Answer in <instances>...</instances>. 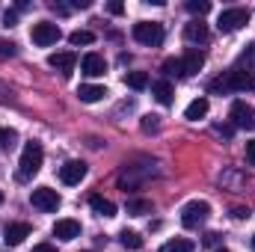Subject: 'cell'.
Wrapping results in <instances>:
<instances>
[{"instance_id":"obj_1","label":"cell","mask_w":255,"mask_h":252,"mask_svg":"<svg viewBox=\"0 0 255 252\" xmlns=\"http://www.w3.org/2000/svg\"><path fill=\"white\" fill-rule=\"evenodd\" d=\"M247 89H255V74L244 68H232L211 83V92H247Z\"/></svg>"},{"instance_id":"obj_2","label":"cell","mask_w":255,"mask_h":252,"mask_svg":"<svg viewBox=\"0 0 255 252\" xmlns=\"http://www.w3.org/2000/svg\"><path fill=\"white\" fill-rule=\"evenodd\" d=\"M42 160H45V148H42V142H27L24 145V151H21V160H18V178L21 181H27V178H33L39 169H42Z\"/></svg>"},{"instance_id":"obj_3","label":"cell","mask_w":255,"mask_h":252,"mask_svg":"<svg viewBox=\"0 0 255 252\" xmlns=\"http://www.w3.org/2000/svg\"><path fill=\"white\" fill-rule=\"evenodd\" d=\"M250 18H253V12L244 9V6L223 9L220 18H217V30H220V33H235V30H241L244 24H250Z\"/></svg>"},{"instance_id":"obj_4","label":"cell","mask_w":255,"mask_h":252,"mask_svg":"<svg viewBox=\"0 0 255 252\" xmlns=\"http://www.w3.org/2000/svg\"><path fill=\"white\" fill-rule=\"evenodd\" d=\"M208 217H211V205L202 202V199H193L181 208V226L184 229H199Z\"/></svg>"},{"instance_id":"obj_5","label":"cell","mask_w":255,"mask_h":252,"mask_svg":"<svg viewBox=\"0 0 255 252\" xmlns=\"http://www.w3.org/2000/svg\"><path fill=\"white\" fill-rule=\"evenodd\" d=\"M133 39L139 45L157 48L163 42V24H157V21H139V24H133Z\"/></svg>"},{"instance_id":"obj_6","label":"cell","mask_w":255,"mask_h":252,"mask_svg":"<svg viewBox=\"0 0 255 252\" xmlns=\"http://www.w3.org/2000/svg\"><path fill=\"white\" fill-rule=\"evenodd\" d=\"M60 36H63L60 27L51 24V21H39V24H33V30H30V39H33L39 48H51V45H57Z\"/></svg>"},{"instance_id":"obj_7","label":"cell","mask_w":255,"mask_h":252,"mask_svg":"<svg viewBox=\"0 0 255 252\" xmlns=\"http://www.w3.org/2000/svg\"><path fill=\"white\" fill-rule=\"evenodd\" d=\"M30 202H33V208H39V211H57L60 208V193L57 190H51V187H36L33 193H30Z\"/></svg>"},{"instance_id":"obj_8","label":"cell","mask_w":255,"mask_h":252,"mask_svg":"<svg viewBox=\"0 0 255 252\" xmlns=\"http://www.w3.org/2000/svg\"><path fill=\"white\" fill-rule=\"evenodd\" d=\"M229 119H232V125L235 127H255L253 104H247V101H235L232 110H229Z\"/></svg>"},{"instance_id":"obj_9","label":"cell","mask_w":255,"mask_h":252,"mask_svg":"<svg viewBox=\"0 0 255 252\" xmlns=\"http://www.w3.org/2000/svg\"><path fill=\"white\" fill-rule=\"evenodd\" d=\"M83 178H86V163L83 160H68L65 166H60V181L68 184V187L80 184Z\"/></svg>"},{"instance_id":"obj_10","label":"cell","mask_w":255,"mask_h":252,"mask_svg":"<svg viewBox=\"0 0 255 252\" xmlns=\"http://www.w3.org/2000/svg\"><path fill=\"white\" fill-rule=\"evenodd\" d=\"M74 63H77V54H74V51H57V54H51V57H48V65H51V68H57V71H63L65 77L71 74Z\"/></svg>"},{"instance_id":"obj_11","label":"cell","mask_w":255,"mask_h":252,"mask_svg":"<svg viewBox=\"0 0 255 252\" xmlns=\"http://www.w3.org/2000/svg\"><path fill=\"white\" fill-rule=\"evenodd\" d=\"M202 65H205V54H202V51H196V48H187V51H184V57H181L184 77H193V74H199V71H202Z\"/></svg>"},{"instance_id":"obj_12","label":"cell","mask_w":255,"mask_h":252,"mask_svg":"<svg viewBox=\"0 0 255 252\" xmlns=\"http://www.w3.org/2000/svg\"><path fill=\"white\" fill-rule=\"evenodd\" d=\"M30 238V226L27 223H9L6 229H3V241L9 244V247H18V244H24Z\"/></svg>"},{"instance_id":"obj_13","label":"cell","mask_w":255,"mask_h":252,"mask_svg":"<svg viewBox=\"0 0 255 252\" xmlns=\"http://www.w3.org/2000/svg\"><path fill=\"white\" fill-rule=\"evenodd\" d=\"M54 238H60V241H74V238H80V223H77V220H57V223H54Z\"/></svg>"},{"instance_id":"obj_14","label":"cell","mask_w":255,"mask_h":252,"mask_svg":"<svg viewBox=\"0 0 255 252\" xmlns=\"http://www.w3.org/2000/svg\"><path fill=\"white\" fill-rule=\"evenodd\" d=\"M104 95H107V89L98 86V83H80V86H77V98H80L83 104H95V101H101Z\"/></svg>"},{"instance_id":"obj_15","label":"cell","mask_w":255,"mask_h":252,"mask_svg":"<svg viewBox=\"0 0 255 252\" xmlns=\"http://www.w3.org/2000/svg\"><path fill=\"white\" fill-rule=\"evenodd\" d=\"M208 24H202V21H190L187 27H184V39L190 42V45H205L208 42Z\"/></svg>"},{"instance_id":"obj_16","label":"cell","mask_w":255,"mask_h":252,"mask_svg":"<svg viewBox=\"0 0 255 252\" xmlns=\"http://www.w3.org/2000/svg\"><path fill=\"white\" fill-rule=\"evenodd\" d=\"M80 68H83V74L98 77V74H104V71H107V63H104V57H101V54H86V57L80 60Z\"/></svg>"},{"instance_id":"obj_17","label":"cell","mask_w":255,"mask_h":252,"mask_svg":"<svg viewBox=\"0 0 255 252\" xmlns=\"http://www.w3.org/2000/svg\"><path fill=\"white\" fill-rule=\"evenodd\" d=\"M151 95H154L157 104L169 107V104H172V83H169V80H157V83H151Z\"/></svg>"},{"instance_id":"obj_18","label":"cell","mask_w":255,"mask_h":252,"mask_svg":"<svg viewBox=\"0 0 255 252\" xmlns=\"http://www.w3.org/2000/svg\"><path fill=\"white\" fill-rule=\"evenodd\" d=\"M208 110H211L208 98H196V101H190V104H187V110H184V119L199 122V119H205V116H208Z\"/></svg>"},{"instance_id":"obj_19","label":"cell","mask_w":255,"mask_h":252,"mask_svg":"<svg viewBox=\"0 0 255 252\" xmlns=\"http://www.w3.org/2000/svg\"><path fill=\"white\" fill-rule=\"evenodd\" d=\"M89 205H92V211L98 214V217H116V205L110 202V199H104V196H89Z\"/></svg>"},{"instance_id":"obj_20","label":"cell","mask_w":255,"mask_h":252,"mask_svg":"<svg viewBox=\"0 0 255 252\" xmlns=\"http://www.w3.org/2000/svg\"><path fill=\"white\" fill-rule=\"evenodd\" d=\"M125 83L130 86V89H136V92H139V89H145V86H148V74H145V71H128Z\"/></svg>"},{"instance_id":"obj_21","label":"cell","mask_w":255,"mask_h":252,"mask_svg":"<svg viewBox=\"0 0 255 252\" xmlns=\"http://www.w3.org/2000/svg\"><path fill=\"white\" fill-rule=\"evenodd\" d=\"M128 214H130V217L151 214V202H148V199H130V202H128Z\"/></svg>"},{"instance_id":"obj_22","label":"cell","mask_w":255,"mask_h":252,"mask_svg":"<svg viewBox=\"0 0 255 252\" xmlns=\"http://www.w3.org/2000/svg\"><path fill=\"white\" fill-rule=\"evenodd\" d=\"M68 42H71L74 48H80V45H92V42H95V33H89V30H74V33L68 36Z\"/></svg>"},{"instance_id":"obj_23","label":"cell","mask_w":255,"mask_h":252,"mask_svg":"<svg viewBox=\"0 0 255 252\" xmlns=\"http://www.w3.org/2000/svg\"><path fill=\"white\" fill-rule=\"evenodd\" d=\"M119 241H122V247H125V250H142V238H139V235H136V232H122V235H119Z\"/></svg>"},{"instance_id":"obj_24","label":"cell","mask_w":255,"mask_h":252,"mask_svg":"<svg viewBox=\"0 0 255 252\" xmlns=\"http://www.w3.org/2000/svg\"><path fill=\"white\" fill-rule=\"evenodd\" d=\"M163 74H166V77H184V68H181V60H175V57L163 60Z\"/></svg>"},{"instance_id":"obj_25","label":"cell","mask_w":255,"mask_h":252,"mask_svg":"<svg viewBox=\"0 0 255 252\" xmlns=\"http://www.w3.org/2000/svg\"><path fill=\"white\" fill-rule=\"evenodd\" d=\"M160 252H193V244L190 241H184V238H178V241H169V244H163Z\"/></svg>"},{"instance_id":"obj_26","label":"cell","mask_w":255,"mask_h":252,"mask_svg":"<svg viewBox=\"0 0 255 252\" xmlns=\"http://www.w3.org/2000/svg\"><path fill=\"white\" fill-rule=\"evenodd\" d=\"M238 65H241V68H247V71H255V42L247 48V51H244V54H241Z\"/></svg>"},{"instance_id":"obj_27","label":"cell","mask_w":255,"mask_h":252,"mask_svg":"<svg viewBox=\"0 0 255 252\" xmlns=\"http://www.w3.org/2000/svg\"><path fill=\"white\" fill-rule=\"evenodd\" d=\"M187 12H193V15H208L211 12V3L208 0H187Z\"/></svg>"},{"instance_id":"obj_28","label":"cell","mask_w":255,"mask_h":252,"mask_svg":"<svg viewBox=\"0 0 255 252\" xmlns=\"http://www.w3.org/2000/svg\"><path fill=\"white\" fill-rule=\"evenodd\" d=\"M160 122H157V116H142V130L145 133H151V130H157Z\"/></svg>"},{"instance_id":"obj_29","label":"cell","mask_w":255,"mask_h":252,"mask_svg":"<svg viewBox=\"0 0 255 252\" xmlns=\"http://www.w3.org/2000/svg\"><path fill=\"white\" fill-rule=\"evenodd\" d=\"M15 139V130H9V127H0V145H9Z\"/></svg>"},{"instance_id":"obj_30","label":"cell","mask_w":255,"mask_h":252,"mask_svg":"<svg viewBox=\"0 0 255 252\" xmlns=\"http://www.w3.org/2000/svg\"><path fill=\"white\" fill-rule=\"evenodd\" d=\"M15 21H18V15H15L12 9H6V12H3V27H15Z\"/></svg>"},{"instance_id":"obj_31","label":"cell","mask_w":255,"mask_h":252,"mask_svg":"<svg viewBox=\"0 0 255 252\" xmlns=\"http://www.w3.org/2000/svg\"><path fill=\"white\" fill-rule=\"evenodd\" d=\"M247 163H250V166H255V139H250V142H247Z\"/></svg>"},{"instance_id":"obj_32","label":"cell","mask_w":255,"mask_h":252,"mask_svg":"<svg viewBox=\"0 0 255 252\" xmlns=\"http://www.w3.org/2000/svg\"><path fill=\"white\" fill-rule=\"evenodd\" d=\"M12 54H15V45H12V42H9V45L0 42V60H3V57H12Z\"/></svg>"},{"instance_id":"obj_33","label":"cell","mask_w":255,"mask_h":252,"mask_svg":"<svg viewBox=\"0 0 255 252\" xmlns=\"http://www.w3.org/2000/svg\"><path fill=\"white\" fill-rule=\"evenodd\" d=\"M232 217H235V220H250V211H247V208H235Z\"/></svg>"},{"instance_id":"obj_34","label":"cell","mask_w":255,"mask_h":252,"mask_svg":"<svg viewBox=\"0 0 255 252\" xmlns=\"http://www.w3.org/2000/svg\"><path fill=\"white\" fill-rule=\"evenodd\" d=\"M33 252H57V247H51V244H36Z\"/></svg>"},{"instance_id":"obj_35","label":"cell","mask_w":255,"mask_h":252,"mask_svg":"<svg viewBox=\"0 0 255 252\" xmlns=\"http://www.w3.org/2000/svg\"><path fill=\"white\" fill-rule=\"evenodd\" d=\"M217 241H220V235H214V232L205 235V247H217Z\"/></svg>"},{"instance_id":"obj_36","label":"cell","mask_w":255,"mask_h":252,"mask_svg":"<svg viewBox=\"0 0 255 252\" xmlns=\"http://www.w3.org/2000/svg\"><path fill=\"white\" fill-rule=\"evenodd\" d=\"M107 9H110V12H113V15H122V12H125V6H122V3H110V6H107Z\"/></svg>"},{"instance_id":"obj_37","label":"cell","mask_w":255,"mask_h":252,"mask_svg":"<svg viewBox=\"0 0 255 252\" xmlns=\"http://www.w3.org/2000/svg\"><path fill=\"white\" fill-rule=\"evenodd\" d=\"M217 252H232V250H226V247H220V250H217Z\"/></svg>"},{"instance_id":"obj_38","label":"cell","mask_w":255,"mask_h":252,"mask_svg":"<svg viewBox=\"0 0 255 252\" xmlns=\"http://www.w3.org/2000/svg\"><path fill=\"white\" fill-rule=\"evenodd\" d=\"M250 244H253V252H255V235H253V241H250Z\"/></svg>"},{"instance_id":"obj_39","label":"cell","mask_w":255,"mask_h":252,"mask_svg":"<svg viewBox=\"0 0 255 252\" xmlns=\"http://www.w3.org/2000/svg\"><path fill=\"white\" fill-rule=\"evenodd\" d=\"M0 205H3V193H0Z\"/></svg>"}]
</instances>
